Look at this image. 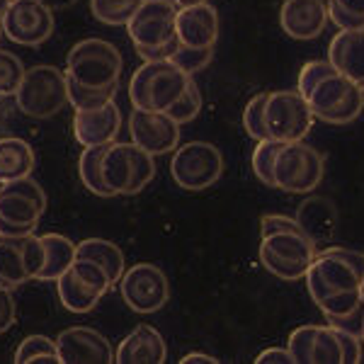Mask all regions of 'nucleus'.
Masks as SVG:
<instances>
[{"mask_svg":"<svg viewBox=\"0 0 364 364\" xmlns=\"http://www.w3.org/2000/svg\"><path fill=\"white\" fill-rule=\"evenodd\" d=\"M260 262L267 272L279 279L306 277L318 248L299 221L282 214H267L260 221Z\"/></svg>","mask_w":364,"mask_h":364,"instance_id":"1","label":"nucleus"},{"mask_svg":"<svg viewBox=\"0 0 364 364\" xmlns=\"http://www.w3.org/2000/svg\"><path fill=\"white\" fill-rule=\"evenodd\" d=\"M192 75L175 66L173 61H144L134 70L129 83V100L136 109L168 112L185 95Z\"/></svg>","mask_w":364,"mask_h":364,"instance_id":"2","label":"nucleus"},{"mask_svg":"<svg viewBox=\"0 0 364 364\" xmlns=\"http://www.w3.org/2000/svg\"><path fill=\"white\" fill-rule=\"evenodd\" d=\"M364 279V252L348 248H323L306 272L309 294L316 304L340 291L360 289Z\"/></svg>","mask_w":364,"mask_h":364,"instance_id":"3","label":"nucleus"},{"mask_svg":"<svg viewBox=\"0 0 364 364\" xmlns=\"http://www.w3.org/2000/svg\"><path fill=\"white\" fill-rule=\"evenodd\" d=\"M122 54L112 42L105 39H83L68 51L66 56V78L73 83L102 90V87L119 85Z\"/></svg>","mask_w":364,"mask_h":364,"instance_id":"4","label":"nucleus"},{"mask_svg":"<svg viewBox=\"0 0 364 364\" xmlns=\"http://www.w3.org/2000/svg\"><path fill=\"white\" fill-rule=\"evenodd\" d=\"M46 211V195L34 178L0 185V236L20 238L34 233Z\"/></svg>","mask_w":364,"mask_h":364,"instance_id":"5","label":"nucleus"},{"mask_svg":"<svg viewBox=\"0 0 364 364\" xmlns=\"http://www.w3.org/2000/svg\"><path fill=\"white\" fill-rule=\"evenodd\" d=\"M20 112L32 119H49L68 105V78L54 66H32L25 70L15 92Z\"/></svg>","mask_w":364,"mask_h":364,"instance_id":"6","label":"nucleus"},{"mask_svg":"<svg viewBox=\"0 0 364 364\" xmlns=\"http://www.w3.org/2000/svg\"><path fill=\"white\" fill-rule=\"evenodd\" d=\"M156 178L154 156L136 144H109L102 156V180L112 195H139Z\"/></svg>","mask_w":364,"mask_h":364,"instance_id":"7","label":"nucleus"},{"mask_svg":"<svg viewBox=\"0 0 364 364\" xmlns=\"http://www.w3.org/2000/svg\"><path fill=\"white\" fill-rule=\"evenodd\" d=\"M323 173H326L323 156L304 141L282 144L274 158V187L289 195H311L321 185Z\"/></svg>","mask_w":364,"mask_h":364,"instance_id":"8","label":"nucleus"},{"mask_svg":"<svg viewBox=\"0 0 364 364\" xmlns=\"http://www.w3.org/2000/svg\"><path fill=\"white\" fill-rule=\"evenodd\" d=\"M311 112L326 124H350L364 109V90L345 75H328L309 95Z\"/></svg>","mask_w":364,"mask_h":364,"instance_id":"9","label":"nucleus"},{"mask_svg":"<svg viewBox=\"0 0 364 364\" xmlns=\"http://www.w3.org/2000/svg\"><path fill=\"white\" fill-rule=\"evenodd\" d=\"M170 175L182 190L202 192L224 175V156L209 141H190L175 151Z\"/></svg>","mask_w":364,"mask_h":364,"instance_id":"10","label":"nucleus"},{"mask_svg":"<svg viewBox=\"0 0 364 364\" xmlns=\"http://www.w3.org/2000/svg\"><path fill=\"white\" fill-rule=\"evenodd\" d=\"M309 100L299 90H277L269 92L265 102V129L267 136L282 144L304 141L314 124Z\"/></svg>","mask_w":364,"mask_h":364,"instance_id":"11","label":"nucleus"},{"mask_svg":"<svg viewBox=\"0 0 364 364\" xmlns=\"http://www.w3.org/2000/svg\"><path fill=\"white\" fill-rule=\"evenodd\" d=\"M46 265V250L42 236H20L5 238L0 236V287L25 284L27 279H37Z\"/></svg>","mask_w":364,"mask_h":364,"instance_id":"12","label":"nucleus"},{"mask_svg":"<svg viewBox=\"0 0 364 364\" xmlns=\"http://www.w3.org/2000/svg\"><path fill=\"white\" fill-rule=\"evenodd\" d=\"M119 291L132 311L156 314L168 304L170 282L161 267L151 265V262H139L132 269H124L119 279Z\"/></svg>","mask_w":364,"mask_h":364,"instance_id":"13","label":"nucleus"},{"mask_svg":"<svg viewBox=\"0 0 364 364\" xmlns=\"http://www.w3.org/2000/svg\"><path fill=\"white\" fill-rule=\"evenodd\" d=\"M178 5L170 0H144V5L129 20L127 32L134 42V49H154L166 46L178 39Z\"/></svg>","mask_w":364,"mask_h":364,"instance_id":"14","label":"nucleus"},{"mask_svg":"<svg viewBox=\"0 0 364 364\" xmlns=\"http://www.w3.org/2000/svg\"><path fill=\"white\" fill-rule=\"evenodd\" d=\"M8 39L22 46L44 44L54 34V13L39 0H17L0 20Z\"/></svg>","mask_w":364,"mask_h":364,"instance_id":"15","label":"nucleus"},{"mask_svg":"<svg viewBox=\"0 0 364 364\" xmlns=\"http://www.w3.org/2000/svg\"><path fill=\"white\" fill-rule=\"evenodd\" d=\"M129 136H132V144H136L146 154L166 156L178 149L180 124L168 112L134 107L129 117Z\"/></svg>","mask_w":364,"mask_h":364,"instance_id":"16","label":"nucleus"},{"mask_svg":"<svg viewBox=\"0 0 364 364\" xmlns=\"http://www.w3.org/2000/svg\"><path fill=\"white\" fill-rule=\"evenodd\" d=\"M58 357L63 364H109L114 360V350L109 340L95 328L73 326L66 328L56 338Z\"/></svg>","mask_w":364,"mask_h":364,"instance_id":"17","label":"nucleus"},{"mask_svg":"<svg viewBox=\"0 0 364 364\" xmlns=\"http://www.w3.org/2000/svg\"><path fill=\"white\" fill-rule=\"evenodd\" d=\"M328 3L326 0H284L279 10V25L287 37L296 42H311L321 37L328 25Z\"/></svg>","mask_w":364,"mask_h":364,"instance_id":"18","label":"nucleus"},{"mask_svg":"<svg viewBox=\"0 0 364 364\" xmlns=\"http://www.w3.org/2000/svg\"><path fill=\"white\" fill-rule=\"evenodd\" d=\"M122 129V112L117 102H109L97 109H75L73 114V136L83 149L87 146L114 144Z\"/></svg>","mask_w":364,"mask_h":364,"instance_id":"19","label":"nucleus"},{"mask_svg":"<svg viewBox=\"0 0 364 364\" xmlns=\"http://www.w3.org/2000/svg\"><path fill=\"white\" fill-rule=\"evenodd\" d=\"M175 29H178L180 44L187 49H214L219 39V15L209 3L180 8Z\"/></svg>","mask_w":364,"mask_h":364,"instance_id":"20","label":"nucleus"},{"mask_svg":"<svg viewBox=\"0 0 364 364\" xmlns=\"http://www.w3.org/2000/svg\"><path fill=\"white\" fill-rule=\"evenodd\" d=\"M362 338L331 326H318L314 338L311 364H357L362 360Z\"/></svg>","mask_w":364,"mask_h":364,"instance_id":"21","label":"nucleus"},{"mask_svg":"<svg viewBox=\"0 0 364 364\" xmlns=\"http://www.w3.org/2000/svg\"><path fill=\"white\" fill-rule=\"evenodd\" d=\"M166 357V340L154 326H146V323L134 328L114 350L117 364H163Z\"/></svg>","mask_w":364,"mask_h":364,"instance_id":"22","label":"nucleus"},{"mask_svg":"<svg viewBox=\"0 0 364 364\" xmlns=\"http://www.w3.org/2000/svg\"><path fill=\"white\" fill-rule=\"evenodd\" d=\"M328 61L345 78L355 80L357 85H364V29L340 32L331 42Z\"/></svg>","mask_w":364,"mask_h":364,"instance_id":"23","label":"nucleus"},{"mask_svg":"<svg viewBox=\"0 0 364 364\" xmlns=\"http://www.w3.org/2000/svg\"><path fill=\"white\" fill-rule=\"evenodd\" d=\"M294 219L299 221V226L309 233L316 245H318L321 240L336 236L338 209H336V204L326 197H309L306 202L299 207Z\"/></svg>","mask_w":364,"mask_h":364,"instance_id":"24","label":"nucleus"},{"mask_svg":"<svg viewBox=\"0 0 364 364\" xmlns=\"http://www.w3.org/2000/svg\"><path fill=\"white\" fill-rule=\"evenodd\" d=\"M34 149L25 139L3 136L0 139V185L29 178L34 170Z\"/></svg>","mask_w":364,"mask_h":364,"instance_id":"25","label":"nucleus"},{"mask_svg":"<svg viewBox=\"0 0 364 364\" xmlns=\"http://www.w3.org/2000/svg\"><path fill=\"white\" fill-rule=\"evenodd\" d=\"M75 257H87V260L102 265L114 284L122 279V274H124V252H122L119 245H114L112 240H105V238L80 240L78 248H75Z\"/></svg>","mask_w":364,"mask_h":364,"instance_id":"26","label":"nucleus"},{"mask_svg":"<svg viewBox=\"0 0 364 364\" xmlns=\"http://www.w3.org/2000/svg\"><path fill=\"white\" fill-rule=\"evenodd\" d=\"M42 243L46 250V265L42 272H39L37 279L54 282L61 277L63 272L70 269V265H73V260H75V248H78V245H73V240H68L66 236H61V233H44Z\"/></svg>","mask_w":364,"mask_h":364,"instance_id":"27","label":"nucleus"},{"mask_svg":"<svg viewBox=\"0 0 364 364\" xmlns=\"http://www.w3.org/2000/svg\"><path fill=\"white\" fill-rule=\"evenodd\" d=\"M56 291H58V299H61L63 306L68 311H73V314H87V311L95 309L100 299L105 296V294H100L97 289L87 287L85 282H80L70 269L56 279Z\"/></svg>","mask_w":364,"mask_h":364,"instance_id":"28","label":"nucleus"},{"mask_svg":"<svg viewBox=\"0 0 364 364\" xmlns=\"http://www.w3.org/2000/svg\"><path fill=\"white\" fill-rule=\"evenodd\" d=\"M109 144L105 146H87V149L80 154V163H78V173H80V180L92 195L97 197H114L112 192L107 190L102 180V156L107 151Z\"/></svg>","mask_w":364,"mask_h":364,"instance_id":"29","label":"nucleus"},{"mask_svg":"<svg viewBox=\"0 0 364 364\" xmlns=\"http://www.w3.org/2000/svg\"><path fill=\"white\" fill-rule=\"evenodd\" d=\"M144 5V0H90V13L102 25H129L134 13Z\"/></svg>","mask_w":364,"mask_h":364,"instance_id":"30","label":"nucleus"},{"mask_svg":"<svg viewBox=\"0 0 364 364\" xmlns=\"http://www.w3.org/2000/svg\"><path fill=\"white\" fill-rule=\"evenodd\" d=\"M17 364H32V362H49L56 364L61 362L58 357V345L46 336H29L20 343V348L15 352Z\"/></svg>","mask_w":364,"mask_h":364,"instance_id":"31","label":"nucleus"},{"mask_svg":"<svg viewBox=\"0 0 364 364\" xmlns=\"http://www.w3.org/2000/svg\"><path fill=\"white\" fill-rule=\"evenodd\" d=\"M119 90V85L102 87V90H92V87H83L73 80H68V102L73 105V109H97L105 105L114 102V95Z\"/></svg>","mask_w":364,"mask_h":364,"instance_id":"32","label":"nucleus"},{"mask_svg":"<svg viewBox=\"0 0 364 364\" xmlns=\"http://www.w3.org/2000/svg\"><path fill=\"white\" fill-rule=\"evenodd\" d=\"M279 149H282V141L265 139V141H257L255 151H252V173L267 187H274V158H277Z\"/></svg>","mask_w":364,"mask_h":364,"instance_id":"33","label":"nucleus"},{"mask_svg":"<svg viewBox=\"0 0 364 364\" xmlns=\"http://www.w3.org/2000/svg\"><path fill=\"white\" fill-rule=\"evenodd\" d=\"M70 272H73L80 282H85L87 287L97 289L100 294H107V291L114 287V282L109 279L107 269L102 265H97V262L87 260V257H75L73 265H70Z\"/></svg>","mask_w":364,"mask_h":364,"instance_id":"34","label":"nucleus"},{"mask_svg":"<svg viewBox=\"0 0 364 364\" xmlns=\"http://www.w3.org/2000/svg\"><path fill=\"white\" fill-rule=\"evenodd\" d=\"M22 78H25V66L13 51L0 49V97H10L17 92Z\"/></svg>","mask_w":364,"mask_h":364,"instance_id":"35","label":"nucleus"},{"mask_svg":"<svg viewBox=\"0 0 364 364\" xmlns=\"http://www.w3.org/2000/svg\"><path fill=\"white\" fill-rule=\"evenodd\" d=\"M265 102H267V92H260L245 105L243 112V127L248 132V136H252L255 141H265L267 129H265Z\"/></svg>","mask_w":364,"mask_h":364,"instance_id":"36","label":"nucleus"},{"mask_svg":"<svg viewBox=\"0 0 364 364\" xmlns=\"http://www.w3.org/2000/svg\"><path fill=\"white\" fill-rule=\"evenodd\" d=\"M336 73H338L336 66H333L328 58H323V61H309L306 66L299 70V92L309 100V95L314 92V87L318 85L321 80H326L328 75H336Z\"/></svg>","mask_w":364,"mask_h":364,"instance_id":"37","label":"nucleus"},{"mask_svg":"<svg viewBox=\"0 0 364 364\" xmlns=\"http://www.w3.org/2000/svg\"><path fill=\"white\" fill-rule=\"evenodd\" d=\"M362 306V294L360 289H350V291H340L336 296H328L326 301L318 304V309L326 314L328 318H343V316L352 314L355 309Z\"/></svg>","mask_w":364,"mask_h":364,"instance_id":"38","label":"nucleus"},{"mask_svg":"<svg viewBox=\"0 0 364 364\" xmlns=\"http://www.w3.org/2000/svg\"><path fill=\"white\" fill-rule=\"evenodd\" d=\"M199 109H202V92H199L197 83L192 80L187 92L168 109V114L173 117L178 124H187V122H192L199 114Z\"/></svg>","mask_w":364,"mask_h":364,"instance_id":"39","label":"nucleus"},{"mask_svg":"<svg viewBox=\"0 0 364 364\" xmlns=\"http://www.w3.org/2000/svg\"><path fill=\"white\" fill-rule=\"evenodd\" d=\"M316 331H318V326H301L289 336L287 350H289L291 357H294V364H311V352H314Z\"/></svg>","mask_w":364,"mask_h":364,"instance_id":"40","label":"nucleus"},{"mask_svg":"<svg viewBox=\"0 0 364 364\" xmlns=\"http://www.w3.org/2000/svg\"><path fill=\"white\" fill-rule=\"evenodd\" d=\"M211 56H214V49H187V46L180 44V49L175 51V56L170 58V61L175 63L180 70H185V73H197V70L207 68Z\"/></svg>","mask_w":364,"mask_h":364,"instance_id":"41","label":"nucleus"},{"mask_svg":"<svg viewBox=\"0 0 364 364\" xmlns=\"http://www.w3.org/2000/svg\"><path fill=\"white\" fill-rule=\"evenodd\" d=\"M328 17L333 25H338L340 32H352V29H364V17L352 15L338 0H328Z\"/></svg>","mask_w":364,"mask_h":364,"instance_id":"42","label":"nucleus"},{"mask_svg":"<svg viewBox=\"0 0 364 364\" xmlns=\"http://www.w3.org/2000/svg\"><path fill=\"white\" fill-rule=\"evenodd\" d=\"M15 318H17V304L13 296V289L0 287V336L15 326Z\"/></svg>","mask_w":364,"mask_h":364,"instance_id":"43","label":"nucleus"},{"mask_svg":"<svg viewBox=\"0 0 364 364\" xmlns=\"http://www.w3.org/2000/svg\"><path fill=\"white\" fill-rule=\"evenodd\" d=\"M331 326L340 328V331H348L352 336H360L362 338V331H364V304L360 309H355L352 314L343 316V318H328Z\"/></svg>","mask_w":364,"mask_h":364,"instance_id":"44","label":"nucleus"},{"mask_svg":"<svg viewBox=\"0 0 364 364\" xmlns=\"http://www.w3.org/2000/svg\"><path fill=\"white\" fill-rule=\"evenodd\" d=\"M178 49H180V39H175V42H170L166 46H154V49H136V54L144 58V61H170Z\"/></svg>","mask_w":364,"mask_h":364,"instance_id":"45","label":"nucleus"},{"mask_svg":"<svg viewBox=\"0 0 364 364\" xmlns=\"http://www.w3.org/2000/svg\"><path fill=\"white\" fill-rule=\"evenodd\" d=\"M257 364H294V357L287 348H269L262 355H257Z\"/></svg>","mask_w":364,"mask_h":364,"instance_id":"46","label":"nucleus"},{"mask_svg":"<svg viewBox=\"0 0 364 364\" xmlns=\"http://www.w3.org/2000/svg\"><path fill=\"white\" fill-rule=\"evenodd\" d=\"M197 362H202V364H216L219 360H216V357H211V355H202V352H190V355L182 357V364H197Z\"/></svg>","mask_w":364,"mask_h":364,"instance_id":"47","label":"nucleus"},{"mask_svg":"<svg viewBox=\"0 0 364 364\" xmlns=\"http://www.w3.org/2000/svg\"><path fill=\"white\" fill-rule=\"evenodd\" d=\"M338 3L343 5V8L348 10V13L364 17V0H338Z\"/></svg>","mask_w":364,"mask_h":364,"instance_id":"48","label":"nucleus"},{"mask_svg":"<svg viewBox=\"0 0 364 364\" xmlns=\"http://www.w3.org/2000/svg\"><path fill=\"white\" fill-rule=\"evenodd\" d=\"M42 5H46V8L54 13V10H66V8H70V5H75L78 0H39Z\"/></svg>","mask_w":364,"mask_h":364,"instance_id":"49","label":"nucleus"},{"mask_svg":"<svg viewBox=\"0 0 364 364\" xmlns=\"http://www.w3.org/2000/svg\"><path fill=\"white\" fill-rule=\"evenodd\" d=\"M178 8H190V5H199V3H209V0H170Z\"/></svg>","mask_w":364,"mask_h":364,"instance_id":"50","label":"nucleus"},{"mask_svg":"<svg viewBox=\"0 0 364 364\" xmlns=\"http://www.w3.org/2000/svg\"><path fill=\"white\" fill-rule=\"evenodd\" d=\"M17 3V0H0V20H3V15L10 10V5Z\"/></svg>","mask_w":364,"mask_h":364,"instance_id":"51","label":"nucleus"},{"mask_svg":"<svg viewBox=\"0 0 364 364\" xmlns=\"http://www.w3.org/2000/svg\"><path fill=\"white\" fill-rule=\"evenodd\" d=\"M360 294H362V304H364V279H362V284H360Z\"/></svg>","mask_w":364,"mask_h":364,"instance_id":"52","label":"nucleus"},{"mask_svg":"<svg viewBox=\"0 0 364 364\" xmlns=\"http://www.w3.org/2000/svg\"><path fill=\"white\" fill-rule=\"evenodd\" d=\"M362 343H364V331H362Z\"/></svg>","mask_w":364,"mask_h":364,"instance_id":"53","label":"nucleus"},{"mask_svg":"<svg viewBox=\"0 0 364 364\" xmlns=\"http://www.w3.org/2000/svg\"><path fill=\"white\" fill-rule=\"evenodd\" d=\"M0 32H3V25H0Z\"/></svg>","mask_w":364,"mask_h":364,"instance_id":"54","label":"nucleus"},{"mask_svg":"<svg viewBox=\"0 0 364 364\" xmlns=\"http://www.w3.org/2000/svg\"><path fill=\"white\" fill-rule=\"evenodd\" d=\"M360 87H362V90H364V85H360Z\"/></svg>","mask_w":364,"mask_h":364,"instance_id":"55","label":"nucleus"}]
</instances>
